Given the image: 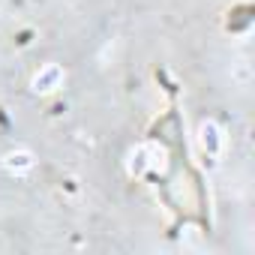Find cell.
Instances as JSON below:
<instances>
[{"mask_svg":"<svg viewBox=\"0 0 255 255\" xmlns=\"http://www.w3.org/2000/svg\"><path fill=\"white\" fill-rule=\"evenodd\" d=\"M3 165H6V171H9V174H15V177H21V174H27V171H33V165H36V159H33V153H30V150H12V153H6V159H3Z\"/></svg>","mask_w":255,"mask_h":255,"instance_id":"obj_3","label":"cell"},{"mask_svg":"<svg viewBox=\"0 0 255 255\" xmlns=\"http://www.w3.org/2000/svg\"><path fill=\"white\" fill-rule=\"evenodd\" d=\"M198 144H201V150H204L207 156H219V153H222L225 138H222V129H219L213 120L201 123V129H198Z\"/></svg>","mask_w":255,"mask_h":255,"instance_id":"obj_2","label":"cell"},{"mask_svg":"<svg viewBox=\"0 0 255 255\" xmlns=\"http://www.w3.org/2000/svg\"><path fill=\"white\" fill-rule=\"evenodd\" d=\"M63 78H66V72H63L60 63H45V66L33 75V90H36V93H51V90H57V87L63 84Z\"/></svg>","mask_w":255,"mask_h":255,"instance_id":"obj_1","label":"cell"}]
</instances>
